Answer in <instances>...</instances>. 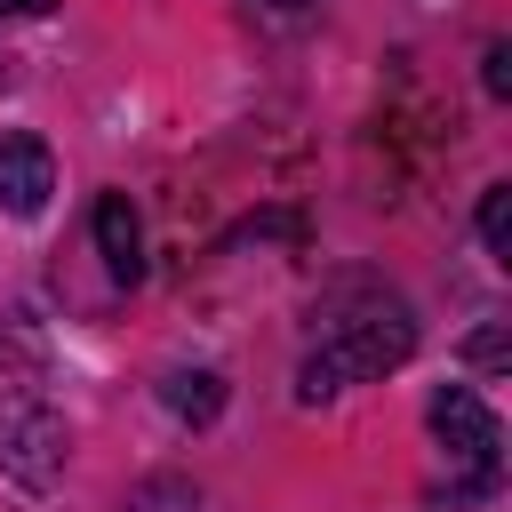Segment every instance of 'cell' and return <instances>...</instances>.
I'll return each instance as SVG.
<instances>
[{
    "label": "cell",
    "instance_id": "cell-1",
    "mask_svg": "<svg viewBox=\"0 0 512 512\" xmlns=\"http://www.w3.org/2000/svg\"><path fill=\"white\" fill-rule=\"evenodd\" d=\"M408 352H416V320H408V304L344 312V320H328V336L304 352L296 392H304V400H328V392H344V384H368V376L400 368Z\"/></svg>",
    "mask_w": 512,
    "mask_h": 512
},
{
    "label": "cell",
    "instance_id": "cell-2",
    "mask_svg": "<svg viewBox=\"0 0 512 512\" xmlns=\"http://www.w3.org/2000/svg\"><path fill=\"white\" fill-rule=\"evenodd\" d=\"M64 456H72V432L48 400H0V472L24 488V496H48L64 480Z\"/></svg>",
    "mask_w": 512,
    "mask_h": 512
},
{
    "label": "cell",
    "instance_id": "cell-3",
    "mask_svg": "<svg viewBox=\"0 0 512 512\" xmlns=\"http://www.w3.org/2000/svg\"><path fill=\"white\" fill-rule=\"evenodd\" d=\"M432 440L464 464V496H488V488H496V472H504V432H496V416H488V400H480L472 384L432 392Z\"/></svg>",
    "mask_w": 512,
    "mask_h": 512
},
{
    "label": "cell",
    "instance_id": "cell-4",
    "mask_svg": "<svg viewBox=\"0 0 512 512\" xmlns=\"http://www.w3.org/2000/svg\"><path fill=\"white\" fill-rule=\"evenodd\" d=\"M48 192H56V152L40 136H24V128L0 136V208L8 216H40Z\"/></svg>",
    "mask_w": 512,
    "mask_h": 512
},
{
    "label": "cell",
    "instance_id": "cell-5",
    "mask_svg": "<svg viewBox=\"0 0 512 512\" xmlns=\"http://www.w3.org/2000/svg\"><path fill=\"white\" fill-rule=\"evenodd\" d=\"M96 248H104V272L112 280H136L144 272V224H136L128 192H104L96 200Z\"/></svg>",
    "mask_w": 512,
    "mask_h": 512
},
{
    "label": "cell",
    "instance_id": "cell-6",
    "mask_svg": "<svg viewBox=\"0 0 512 512\" xmlns=\"http://www.w3.org/2000/svg\"><path fill=\"white\" fill-rule=\"evenodd\" d=\"M160 400H168V416H184V424H216L224 376H216V368H176V376L160 384Z\"/></svg>",
    "mask_w": 512,
    "mask_h": 512
},
{
    "label": "cell",
    "instance_id": "cell-7",
    "mask_svg": "<svg viewBox=\"0 0 512 512\" xmlns=\"http://www.w3.org/2000/svg\"><path fill=\"white\" fill-rule=\"evenodd\" d=\"M128 512H200V496H192V480L184 472H152L144 488H136V504Z\"/></svg>",
    "mask_w": 512,
    "mask_h": 512
},
{
    "label": "cell",
    "instance_id": "cell-8",
    "mask_svg": "<svg viewBox=\"0 0 512 512\" xmlns=\"http://www.w3.org/2000/svg\"><path fill=\"white\" fill-rule=\"evenodd\" d=\"M480 240L512 264V184H488V192H480Z\"/></svg>",
    "mask_w": 512,
    "mask_h": 512
},
{
    "label": "cell",
    "instance_id": "cell-9",
    "mask_svg": "<svg viewBox=\"0 0 512 512\" xmlns=\"http://www.w3.org/2000/svg\"><path fill=\"white\" fill-rule=\"evenodd\" d=\"M480 80H488V96H512V48H504V40H488V56H480Z\"/></svg>",
    "mask_w": 512,
    "mask_h": 512
},
{
    "label": "cell",
    "instance_id": "cell-10",
    "mask_svg": "<svg viewBox=\"0 0 512 512\" xmlns=\"http://www.w3.org/2000/svg\"><path fill=\"white\" fill-rule=\"evenodd\" d=\"M472 360H480V368H504V328H488V336H472Z\"/></svg>",
    "mask_w": 512,
    "mask_h": 512
},
{
    "label": "cell",
    "instance_id": "cell-11",
    "mask_svg": "<svg viewBox=\"0 0 512 512\" xmlns=\"http://www.w3.org/2000/svg\"><path fill=\"white\" fill-rule=\"evenodd\" d=\"M0 8H8V16H32V8H48V0H0Z\"/></svg>",
    "mask_w": 512,
    "mask_h": 512
},
{
    "label": "cell",
    "instance_id": "cell-12",
    "mask_svg": "<svg viewBox=\"0 0 512 512\" xmlns=\"http://www.w3.org/2000/svg\"><path fill=\"white\" fill-rule=\"evenodd\" d=\"M0 80H8V56H0Z\"/></svg>",
    "mask_w": 512,
    "mask_h": 512
}]
</instances>
